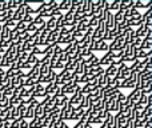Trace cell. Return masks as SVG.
<instances>
[{
    "label": "cell",
    "mask_w": 152,
    "mask_h": 128,
    "mask_svg": "<svg viewBox=\"0 0 152 128\" xmlns=\"http://www.w3.org/2000/svg\"><path fill=\"white\" fill-rule=\"evenodd\" d=\"M71 112H72V105H71V104L64 105V107H61V108H60L59 119H60V120H63V121L68 120V118H69V115H71Z\"/></svg>",
    "instance_id": "6da1fadb"
},
{
    "label": "cell",
    "mask_w": 152,
    "mask_h": 128,
    "mask_svg": "<svg viewBox=\"0 0 152 128\" xmlns=\"http://www.w3.org/2000/svg\"><path fill=\"white\" fill-rule=\"evenodd\" d=\"M81 99H83V95H81V92H75L72 96H69L68 104H71L72 107H79V105H80Z\"/></svg>",
    "instance_id": "7a4b0ae2"
},
{
    "label": "cell",
    "mask_w": 152,
    "mask_h": 128,
    "mask_svg": "<svg viewBox=\"0 0 152 128\" xmlns=\"http://www.w3.org/2000/svg\"><path fill=\"white\" fill-rule=\"evenodd\" d=\"M140 95H142V91H140V89L134 88L131 91V94L127 96V99H128L131 103H134V104H135V103H137V100L140 99Z\"/></svg>",
    "instance_id": "3957f363"
},
{
    "label": "cell",
    "mask_w": 152,
    "mask_h": 128,
    "mask_svg": "<svg viewBox=\"0 0 152 128\" xmlns=\"http://www.w3.org/2000/svg\"><path fill=\"white\" fill-rule=\"evenodd\" d=\"M86 64H87V67H88V69H91V68H96V67H100V64H99V58H97L96 55H92L91 58L88 59V60H86Z\"/></svg>",
    "instance_id": "277c9868"
},
{
    "label": "cell",
    "mask_w": 152,
    "mask_h": 128,
    "mask_svg": "<svg viewBox=\"0 0 152 128\" xmlns=\"http://www.w3.org/2000/svg\"><path fill=\"white\" fill-rule=\"evenodd\" d=\"M91 42H92V37L91 36H83L80 40H77V47L80 48H88L91 45Z\"/></svg>",
    "instance_id": "5b68a950"
},
{
    "label": "cell",
    "mask_w": 152,
    "mask_h": 128,
    "mask_svg": "<svg viewBox=\"0 0 152 128\" xmlns=\"http://www.w3.org/2000/svg\"><path fill=\"white\" fill-rule=\"evenodd\" d=\"M113 63V58H112V53L108 51L107 53H105L104 56H103L102 59H99V64L103 67V64H108V65H111Z\"/></svg>",
    "instance_id": "8992f818"
},
{
    "label": "cell",
    "mask_w": 152,
    "mask_h": 128,
    "mask_svg": "<svg viewBox=\"0 0 152 128\" xmlns=\"http://www.w3.org/2000/svg\"><path fill=\"white\" fill-rule=\"evenodd\" d=\"M59 75L61 76V80H63V86H64L66 83H68V81L72 80V72H69V71H67V69L60 71V73H59Z\"/></svg>",
    "instance_id": "52a82bcc"
},
{
    "label": "cell",
    "mask_w": 152,
    "mask_h": 128,
    "mask_svg": "<svg viewBox=\"0 0 152 128\" xmlns=\"http://www.w3.org/2000/svg\"><path fill=\"white\" fill-rule=\"evenodd\" d=\"M110 100V113L111 112H119V108H120V103L116 99H108Z\"/></svg>",
    "instance_id": "ba28073f"
},
{
    "label": "cell",
    "mask_w": 152,
    "mask_h": 128,
    "mask_svg": "<svg viewBox=\"0 0 152 128\" xmlns=\"http://www.w3.org/2000/svg\"><path fill=\"white\" fill-rule=\"evenodd\" d=\"M55 28H56V18H50L45 21V29H47L48 32H51Z\"/></svg>",
    "instance_id": "9c48e42d"
},
{
    "label": "cell",
    "mask_w": 152,
    "mask_h": 128,
    "mask_svg": "<svg viewBox=\"0 0 152 128\" xmlns=\"http://www.w3.org/2000/svg\"><path fill=\"white\" fill-rule=\"evenodd\" d=\"M92 55H94V52H91L88 48H81V50H80V53H79V56H80V58L83 59L84 61L88 60V59L91 58Z\"/></svg>",
    "instance_id": "30bf717a"
},
{
    "label": "cell",
    "mask_w": 152,
    "mask_h": 128,
    "mask_svg": "<svg viewBox=\"0 0 152 128\" xmlns=\"http://www.w3.org/2000/svg\"><path fill=\"white\" fill-rule=\"evenodd\" d=\"M120 88H128V89H134L135 88V83L131 80V79H124L120 83Z\"/></svg>",
    "instance_id": "8fae6325"
},
{
    "label": "cell",
    "mask_w": 152,
    "mask_h": 128,
    "mask_svg": "<svg viewBox=\"0 0 152 128\" xmlns=\"http://www.w3.org/2000/svg\"><path fill=\"white\" fill-rule=\"evenodd\" d=\"M142 94L144 95H151L152 94V81H147V83H144V86L142 87Z\"/></svg>",
    "instance_id": "7c38bea8"
},
{
    "label": "cell",
    "mask_w": 152,
    "mask_h": 128,
    "mask_svg": "<svg viewBox=\"0 0 152 128\" xmlns=\"http://www.w3.org/2000/svg\"><path fill=\"white\" fill-rule=\"evenodd\" d=\"M135 35H136V37H139V39H144L145 37V26L144 24L137 27V29L135 31Z\"/></svg>",
    "instance_id": "4fadbf2b"
},
{
    "label": "cell",
    "mask_w": 152,
    "mask_h": 128,
    "mask_svg": "<svg viewBox=\"0 0 152 128\" xmlns=\"http://www.w3.org/2000/svg\"><path fill=\"white\" fill-rule=\"evenodd\" d=\"M76 65H77V60H71V59H68V61H67L66 65H64V69L72 72V71L76 68Z\"/></svg>",
    "instance_id": "5bb4252c"
},
{
    "label": "cell",
    "mask_w": 152,
    "mask_h": 128,
    "mask_svg": "<svg viewBox=\"0 0 152 128\" xmlns=\"http://www.w3.org/2000/svg\"><path fill=\"white\" fill-rule=\"evenodd\" d=\"M34 113H35V118H40V116L44 113V105H43L42 103H39V104L34 108Z\"/></svg>",
    "instance_id": "9a60e30c"
},
{
    "label": "cell",
    "mask_w": 152,
    "mask_h": 128,
    "mask_svg": "<svg viewBox=\"0 0 152 128\" xmlns=\"http://www.w3.org/2000/svg\"><path fill=\"white\" fill-rule=\"evenodd\" d=\"M71 8V0H63L61 3H59V11H68Z\"/></svg>",
    "instance_id": "2e32d148"
},
{
    "label": "cell",
    "mask_w": 152,
    "mask_h": 128,
    "mask_svg": "<svg viewBox=\"0 0 152 128\" xmlns=\"http://www.w3.org/2000/svg\"><path fill=\"white\" fill-rule=\"evenodd\" d=\"M143 51H150L152 50V40H148V39H143L142 40V45H140Z\"/></svg>",
    "instance_id": "e0dca14e"
},
{
    "label": "cell",
    "mask_w": 152,
    "mask_h": 128,
    "mask_svg": "<svg viewBox=\"0 0 152 128\" xmlns=\"http://www.w3.org/2000/svg\"><path fill=\"white\" fill-rule=\"evenodd\" d=\"M113 20H115V24H121L124 21V15L121 11H118V12L113 15Z\"/></svg>",
    "instance_id": "ac0fdd59"
},
{
    "label": "cell",
    "mask_w": 152,
    "mask_h": 128,
    "mask_svg": "<svg viewBox=\"0 0 152 128\" xmlns=\"http://www.w3.org/2000/svg\"><path fill=\"white\" fill-rule=\"evenodd\" d=\"M76 45H77V42H76V40H72V42H69L68 44L66 45V48H63V51H64L66 53H69V52H71V51L76 47Z\"/></svg>",
    "instance_id": "d6986e66"
},
{
    "label": "cell",
    "mask_w": 152,
    "mask_h": 128,
    "mask_svg": "<svg viewBox=\"0 0 152 128\" xmlns=\"http://www.w3.org/2000/svg\"><path fill=\"white\" fill-rule=\"evenodd\" d=\"M34 24L36 27H40V26H43V24H45V19L43 18V16H40V15H36L34 18Z\"/></svg>",
    "instance_id": "ffe728a7"
},
{
    "label": "cell",
    "mask_w": 152,
    "mask_h": 128,
    "mask_svg": "<svg viewBox=\"0 0 152 128\" xmlns=\"http://www.w3.org/2000/svg\"><path fill=\"white\" fill-rule=\"evenodd\" d=\"M27 61H28L29 64L35 65L39 63V58H37L36 55H34V53H28V58H27Z\"/></svg>",
    "instance_id": "44dd1931"
},
{
    "label": "cell",
    "mask_w": 152,
    "mask_h": 128,
    "mask_svg": "<svg viewBox=\"0 0 152 128\" xmlns=\"http://www.w3.org/2000/svg\"><path fill=\"white\" fill-rule=\"evenodd\" d=\"M120 3H121V0H113L110 5V12L111 11H116V12H118L119 8H120Z\"/></svg>",
    "instance_id": "7402d4cb"
},
{
    "label": "cell",
    "mask_w": 152,
    "mask_h": 128,
    "mask_svg": "<svg viewBox=\"0 0 152 128\" xmlns=\"http://www.w3.org/2000/svg\"><path fill=\"white\" fill-rule=\"evenodd\" d=\"M129 21H131V27H140L143 24L142 16H139V18H134V19H129Z\"/></svg>",
    "instance_id": "603a6c76"
},
{
    "label": "cell",
    "mask_w": 152,
    "mask_h": 128,
    "mask_svg": "<svg viewBox=\"0 0 152 128\" xmlns=\"http://www.w3.org/2000/svg\"><path fill=\"white\" fill-rule=\"evenodd\" d=\"M28 126H29V128H40L42 127V123L37 120V118H34V119H31V121L28 123Z\"/></svg>",
    "instance_id": "cb8c5ba5"
},
{
    "label": "cell",
    "mask_w": 152,
    "mask_h": 128,
    "mask_svg": "<svg viewBox=\"0 0 152 128\" xmlns=\"http://www.w3.org/2000/svg\"><path fill=\"white\" fill-rule=\"evenodd\" d=\"M56 71H53V69H50V72H48V75H47V79H48V83H53L55 81V79H56Z\"/></svg>",
    "instance_id": "d4e9b609"
},
{
    "label": "cell",
    "mask_w": 152,
    "mask_h": 128,
    "mask_svg": "<svg viewBox=\"0 0 152 128\" xmlns=\"http://www.w3.org/2000/svg\"><path fill=\"white\" fill-rule=\"evenodd\" d=\"M37 83L36 79H32V78H26V80H24V87L28 86V87H34L35 84Z\"/></svg>",
    "instance_id": "484cf974"
},
{
    "label": "cell",
    "mask_w": 152,
    "mask_h": 128,
    "mask_svg": "<svg viewBox=\"0 0 152 128\" xmlns=\"http://www.w3.org/2000/svg\"><path fill=\"white\" fill-rule=\"evenodd\" d=\"M26 118H29V119H34L35 118L34 108H32V107H28V105H27V111H26V115H24V119H26Z\"/></svg>",
    "instance_id": "4316f807"
},
{
    "label": "cell",
    "mask_w": 152,
    "mask_h": 128,
    "mask_svg": "<svg viewBox=\"0 0 152 128\" xmlns=\"http://www.w3.org/2000/svg\"><path fill=\"white\" fill-rule=\"evenodd\" d=\"M15 28L18 29L19 32H21V31H26V29H27V24L24 23L23 20H21V21H18V23H16V27H15Z\"/></svg>",
    "instance_id": "83f0119b"
},
{
    "label": "cell",
    "mask_w": 152,
    "mask_h": 128,
    "mask_svg": "<svg viewBox=\"0 0 152 128\" xmlns=\"http://www.w3.org/2000/svg\"><path fill=\"white\" fill-rule=\"evenodd\" d=\"M116 100H118L120 104H124V103H126V100H127V95H124L123 92L120 91V92L118 94V96H116Z\"/></svg>",
    "instance_id": "f1b7e54d"
},
{
    "label": "cell",
    "mask_w": 152,
    "mask_h": 128,
    "mask_svg": "<svg viewBox=\"0 0 152 128\" xmlns=\"http://www.w3.org/2000/svg\"><path fill=\"white\" fill-rule=\"evenodd\" d=\"M4 26H7L10 29H13L16 27V21L13 20V19H8V20L4 23Z\"/></svg>",
    "instance_id": "f546056e"
},
{
    "label": "cell",
    "mask_w": 152,
    "mask_h": 128,
    "mask_svg": "<svg viewBox=\"0 0 152 128\" xmlns=\"http://www.w3.org/2000/svg\"><path fill=\"white\" fill-rule=\"evenodd\" d=\"M99 51H103V52H108V43L102 40L100 42V45H99Z\"/></svg>",
    "instance_id": "4dcf8cb0"
},
{
    "label": "cell",
    "mask_w": 152,
    "mask_h": 128,
    "mask_svg": "<svg viewBox=\"0 0 152 128\" xmlns=\"http://www.w3.org/2000/svg\"><path fill=\"white\" fill-rule=\"evenodd\" d=\"M129 13H131V18H129V19H134V18H139V16H142V13H140L136 8H131V10H129Z\"/></svg>",
    "instance_id": "1f68e13d"
},
{
    "label": "cell",
    "mask_w": 152,
    "mask_h": 128,
    "mask_svg": "<svg viewBox=\"0 0 152 128\" xmlns=\"http://www.w3.org/2000/svg\"><path fill=\"white\" fill-rule=\"evenodd\" d=\"M144 5H145V3L142 1V0H135V3H134V8H136L137 11H139L140 8H144Z\"/></svg>",
    "instance_id": "d6a6232c"
},
{
    "label": "cell",
    "mask_w": 152,
    "mask_h": 128,
    "mask_svg": "<svg viewBox=\"0 0 152 128\" xmlns=\"http://www.w3.org/2000/svg\"><path fill=\"white\" fill-rule=\"evenodd\" d=\"M68 100H69V96H67V95H64V96L60 97V108L64 107V105L68 104Z\"/></svg>",
    "instance_id": "836d02e7"
},
{
    "label": "cell",
    "mask_w": 152,
    "mask_h": 128,
    "mask_svg": "<svg viewBox=\"0 0 152 128\" xmlns=\"http://www.w3.org/2000/svg\"><path fill=\"white\" fill-rule=\"evenodd\" d=\"M36 29H37V27L34 24V21H32V23H29V24H27V29H26V31L28 32V34H29V32H35Z\"/></svg>",
    "instance_id": "e575fe53"
},
{
    "label": "cell",
    "mask_w": 152,
    "mask_h": 128,
    "mask_svg": "<svg viewBox=\"0 0 152 128\" xmlns=\"http://www.w3.org/2000/svg\"><path fill=\"white\" fill-rule=\"evenodd\" d=\"M108 113H110V112H107L105 110H102V111H99V112H97V118L102 119V120H104V119L108 116Z\"/></svg>",
    "instance_id": "d590c367"
},
{
    "label": "cell",
    "mask_w": 152,
    "mask_h": 128,
    "mask_svg": "<svg viewBox=\"0 0 152 128\" xmlns=\"http://www.w3.org/2000/svg\"><path fill=\"white\" fill-rule=\"evenodd\" d=\"M23 21H24V23H26V24L32 23V21H34V16H32V15H24Z\"/></svg>",
    "instance_id": "8d00e7d4"
},
{
    "label": "cell",
    "mask_w": 152,
    "mask_h": 128,
    "mask_svg": "<svg viewBox=\"0 0 152 128\" xmlns=\"http://www.w3.org/2000/svg\"><path fill=\"white\" fill-rule=\"evenodd\" d=\"M64 63H61V61H58V63H55V65H53V71L55 69H60V71H63L64 69Z\"/></svg>",
    "instance_id": "74e56055"
},
{
    "label": "cell",
    "mask_w": 152,
    "mask_h": 128,
    "mask_svg": "<svg viewBox=\"0 0 152 128\" xmlns=\"http://www.w3.org/2000/svg\"><path fill=\"white\" fill-rule=\"evenodd\" d=\"M3 94H4L5 97H11L13 95V88H8V89H4L3 91Z\"/></svg>",
    "instance_id": "f35d334b"
},
{
    "label": "cell",
    "mask_w": 152,
    "mask_h": 128,
    "mask_svg": "<svg viewBox=\"0 0 152 128\" xmlns=\"http://www.w3.org/2000/svg\"><path fill=\"white\" fill-rule=\"evenodd\" d=\"M19 127H20V120H19V119L11 121V128H19Z\"/></svg>",
    "instance_id": "ab89813d"
},
{
    "label": "cell",
    "mask_w": 152,
    "mask_h": 128,
    "mask_svg": "<svg viewBox=\"0 0 152 128\" xmlns=\"http://www.w3.org/2000/svg\"><path fill=\"white\" fill-rule=\"evenodd\" d=\"M126 123H127V119H126V116H123V115H120V116H119V124H120V127H123Z\"/></svg>",
    "instance_id": "60d3db41"
},
{
    "label": "cell",
    "mask_w": 152,
    "mask_h": 128,
    "mask_svg": "<svg viewBox=\"0 0 152 128\" xmlns=\"http://www.w3.org/2000/svg\"><path fill=\"white\" fill-rule=\"evenodd\" d=\"M29 53L37 55V53H42V51H40V48H39V47H36V45H35V47H32V50H31V52H29Z\"/></svg>",
    "instance_id": "b9f144b4"
},
{
    "label": "cell",
    "mask_w": 152,
    "mask_h": 128,
    "mask_svg": "<svg viewBox=\"0 0 152 128\" xmlns=\"http://www.w3.org/2000/svg\"><path fill=\"white\" fill-rule=\"evenodd\" d=\"M19 128H29V126H28V121H26V119L20 120V127H19Z\"/></svg>",
    "instance_id": "7bdbcfd3"
},
{
    "label": "cell",
    "mask_w": 152,
    "mask_h": 128,
    "mask_svg": "<svg viewBox=\"0 0 152 128\" xmlns=\"http://www.w3.org/2000/svg\"><path fill=\"white\" fill-rule=\"evenodd\" d=\"M32 67H34V65H32V64H29L28 63V61H24V64H23V68H21V69H31V68Z\"/></svg>",
    "instance_id": "ee69618b"
},
{
    "label": "cell",
    "mask_w": 152,
    "mask_h": 128,
    "mask_svg": "<svg viewBox=\"0 0 152 128\" xmlns=\"http://www.w3.org/2000/svg\"><path fill=\"white\" fill-rule=\"evenodd\" d=\"M84 126H86V123H83V121H76V124L72 128H84Z\"/></svg>",
    "instance_id": "f6af8a7d"
},
{
    "label": "cell",
    "mask_w": 152,
    "mask_h": 128,
    "mask_svg": "<svg viewBox=\"0 0 152 128\" xmlns=\"http://www.w3.org/2000/svg\"><path fill=\"white\" fill-rule=\"evenodd\" d=\"M81 84H87L88 83V78H87V75H81Z\"/></svg>",
    "instance_id": "bcb514c9"
},
{
    "label": "cell",
    "mask_w": 152,
    "mask_h": 128,
    "mask_svg": "<svg viewBox=\"0 0 152 128\" xmlns=\"http://www.w3.org/2000/svg\"><path fill=\"white\" fill-rule=\"evenodd\" d=\"M143 128H152V120H148L144 123V126H143Z\"/></svg>",
    "instance_id": "7dc6e473"
},
{
    "label": "cell",
    "mask_w": 152,
    "mask_h": 128,
    "mask_svg": "<svg viewBox=\"0 0 152 128\" xmlns=\"http://www.w3.org/2000/svg\"><path fill=\"white\" fill-rule=\"evenodd\" d=\"M84 128H94V126H91V124H86Z\"/></svg>",
    "instance_id": "c3c4849f"
}]
</instances>
